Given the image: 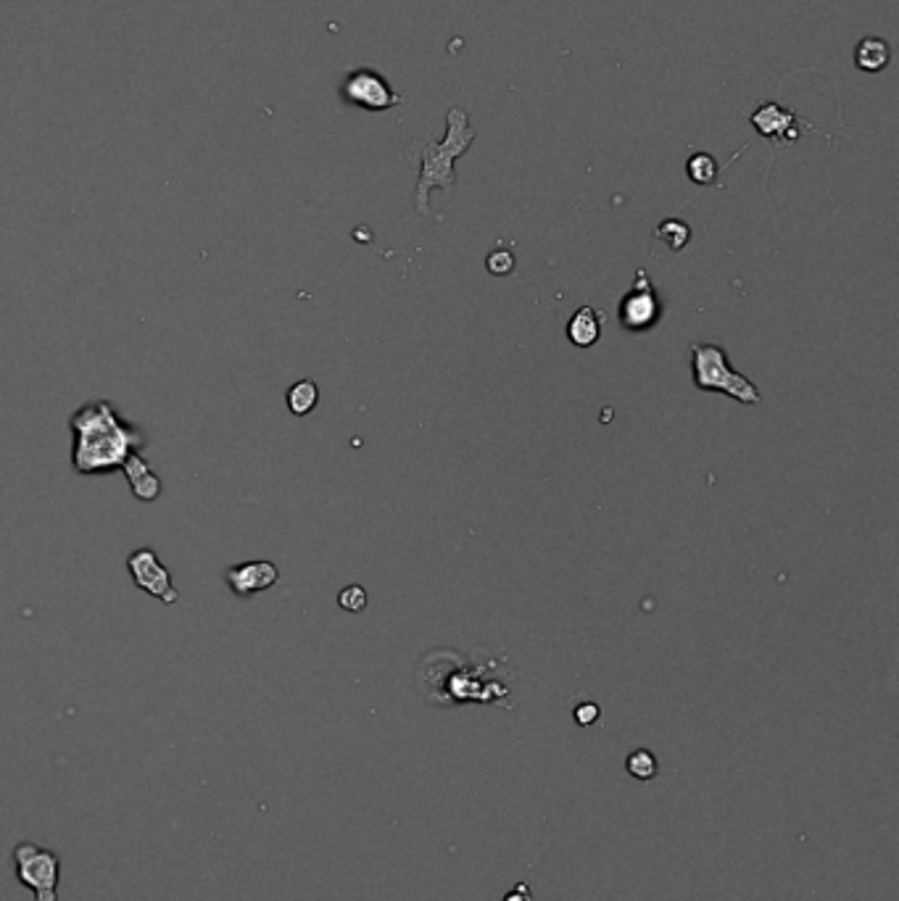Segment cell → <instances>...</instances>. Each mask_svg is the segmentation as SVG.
I'll return each mask as SVG.
<instances>
[{
  "instance_id": "6da1fadb",
  "label": "cell",
  "mask_w": 899,
  "mask_h": 901,
  "mask_svg": "<svg viewBox=\"0 0 899 901\" xmlns=\"http://www.w3.org/2000/svg\"><path fill=\"white\" fill-rule=\"evenodd\" d=\"M69 430L74 435L72 467L77 475H109L145 446L140 427L122 419L111 401L80 406L69 417Z\"/></svg>"
},
{
  "instance_id": "7a4b0ae2",
  "label": "cell",
  "mask_w": 899,
  "mask_h": 901,
  "mask_svg": "<svg viewBox=\"0 0 899 901\" xmlns=\"http://www.w3.org/2000/svg\"><path fill=\"white\" fill-rule=\"evenodd\" d=\"M478 132L470 127V116L462 106H454L446 114V137L441 143H425L420 148V182H417V193H414V206L420 214H428V198L435 188L438 190H454L457 185V172H454V161L470 151Z\"/></svg>"
},
{
  "instance_id": "3957f363",
  "label": "cell",
  "mask_w": 899,
  "mask_h": 901,
  "mask_svg": "<svg viewBox=\"0 0 899 901\" xmlns=\"http://www.w3.org/2000/svg\"><path fill=\"white\" fill-rule=\"evenodd\" d=\"M691 369L696 390H718L744 406L762 401L757 385L731 367V359L718 343H691Z\"/></svg>"
},
{
  "instance_id": "277c9868",
  "label": "cell",
  "mask_w": 899,
  "mask_h": 901,
  "mask_svg": "<svg viewBox=\"0 0 899 901\" xmlns=\"http://www.w3.org/2000/svg\"><path fill=\"white\" fill-rule=\"evenodd\" d=\"M14 873L19 886L29 888L35 901H58L61 857L48 846L22 841L14 846Z\"/></svg>"
},
{
  "instance_id": "5b68a950",
  "label": "cell",
  "mask_w": 899,
  "mask_h": 901,
  "mask_svg": "<svg viewBox=\"0 0 899 901\" xmlns=\"http://www.w3.org/2000/svg\"><path fill=\"white\" fill-rule=\"evenodd\" d=\"M341 95L343 101L364 111H388L401 103V95L393 93L388 80L375 69H356L348 74L341 85Z\"/></svg>"
},
{
  "instance_id": "8992f818",
  "label": "cell",
  "mask_w": 899,
  "mask_h": 901,
  "mask_svg": "<svg viewBox=\"0 0 899 901\" xmlns=\"http://www.w3.org/2000/svg\"><path fill=\"white\" fill-rule=\"evenodd\" d=\"M662 314L660 298L652 285V277L641 269L636 274L633 288L628 290L620 301V325L631 332H644L657 325Z\"/></svg>"
},
{
  "instance_id": "52a82bcc",
  "label": "cell",
  "mask_w": 899,
  "mask_h": 901,
  "mask_svg": "<svg viewBox=\"0 0 899 901\" xmlns=\"http://www.w3.org/2000/svg\"><path fill=\"white\" fill-rule=\"evenodd\" d=\"M127 570H130L132 580L138 585L140 591L151 593L156 599H161L164 604H174L177 601V591L172 585V575L164 564L159 562V556L153 548H138L132 551L130 559H127Z\"/></svg>"
},
{
  "instance_id": "ba28073f",
  "label": "cell",
  "mask_w": 899,
  "mask_h": 901,
  "mask_svg": "<svg viewBox=\"0 0 899 901\" xmlns=\"http://www.w3.org/2000/svg\"><path fill=\"white\" fill-rule=\"evenodd\" d=\"M280 580V570H277L272 562H243L235 564V567H227L225 570V583L235 596L240 599H248L254 593L267 591Z\"/></svg>"
},
{
  "instance_id": "9c48e42d",
  "label": "cell",
  "mask_w": 899,
  "mask_h": 901,
  "mask_svg": "<svg viewBox=\"0 0 899 901\" xmlns=\"http://www.w3.org/2000/svg\"><path fill=\"white\" fill-rule=\"evenodd\" d=\"M752 124L757 127L762 137H770L776 140L778 145L789 143V140H797V114L794 111L781 109L778 103H762L760 109L752 114Z\"/></svg>"
},
{
  "instance_id": "30bf717a",
  "label": "cell",
  "mask_w": 899,
  "mask_h": 901,
  "mask_svg": "<svg viewBox=\"0 0 899 901\" xmlns=\"http://www.w3.org/2000/svg\"><path fill=\"white\" fill-rule=\"evenodd\" d=\"M604 322H607V317H604L602 311L586 303V306H580L573 317H570V322H567V338H570L573 346L591 348L594 343H599V338H602Z\"/></svg>"
},
{
  "instance_id": "8fae6325",
  "label": "cell",
  "mask_w": 899,
  "mask_h": 901,
  "mask_svg": "<svg viewBox=\"0 0 899 901\" xmlns=\"http://www.w3.org/2000/svg\"><path fill=\"white\" fill-rule=\"evenodd\" d=\"M124 475L130 480L132 493L140 498V501H156L161 493V480L151 472V467L145 464V459L140 454H132L124 464Z\"/></svg>"
},
{
  "instance_id": "7c38bea8",
  "label": "cell",
  "mask_w": 899,
  "mask_h": 901,
  "mask_svg": "<svg viewBox=\"0 0 899 901\" xmlns=\"http://www.w3.org/2000/svg\"><path fill=\"white\" fill-rule=\"evenodd\" d=\"M892 61V48L884 37H863L855 48V66L860 72L878 74L884 72Z\"/></svg>"
},
{
  "instance_id": "4fadbf2b",
  "label": "cell",
  "mask_w": 899,
  "mask_h": 901,
  "mask_svg": "<svg viewBox=\"0 0 899 901\" xmlns=\"http://www.w3.org/2000/svg\"><path fill=\"white\" fill-rule=\"evenodd\" d=\"M319 401V388L314 380H298L293 388L288 390V409L296 414V417H304L317 406Z\"/></svg>"
},
{
  "instance_id": "5bb4252c",
  "label": "cell",
  "mask_w": 899,
  "mask_h": 901,
  "mask_svg": "<svg viewBox=\"0 0 899 901\" xmlns=\"http://www.w3.org/2000/svg\"><path fill=\"white\" fill-rule=\"evenodd\" d=\"M720 166L715 161V156L710 153H694L689 161H686V174L694 185H712L715 177H718Z\"/></svg>"
},
{
  "instance_id": "9a60e30c",
  "label": "cell",
  "mask_w": 899,
  "mask_h": 901,
  "mask_svg": "<svg viewBox=\"0 0 899 901\" xmlns=\"http://www.w3.org/2000/svg\"><path fill=\"white\" fill-rule=\"evenodd\" d=\"M657 238L665 240L673 251H683V248L689 246L691 227L686 222H681V219H665V222L657 227Z\"/></svg>"
},
{
  "instance_id": "2e32d148",
  "label": "cell",
  "mask_w": 899,
  "mask_h": 901,
  "mask_svg": "<svg viewBox=\"0 0 899 901\" xmlns=\"http://www.w3.org/2000/svg\"><path fill=\"white\" fill-rule=\"evenodd\" d=\"M628 772H631L636 780H652L657 775V759H654L652 751L646 749H636L628 757Z\"/></svg>"
},
{
  "instance_id": "e0dca14e",
  "label": "cell",
  "mask_w": 899,
  "mask_h": 901,
  "mask_svg": "<svg viewBox=\"0 0 899 901\" xmlns=\"http://www.w3.org/2000/svg\"><path fill=\"white\" fill-rule=\"evenodd\" d=\"M515 253L509 251V248H496V251L488 253L486 259V267L488 272L496 274V277H504V274H512L515 272Z\"/></svg>"
},
{
  "instance_id": "ac0fdd59",
  "label": "cell",
  "mask_w": 899,
  "mask_h": 901,
  "mask_svg": "<svg viewBox=\"0 0 899 901\" xmlns=\"http://www.w3.org/2000/svg\"><path fill=\"white\" fill-rule=\"evenodd\" d=\"M338 604L346 612H362L364 606H367V591H364L362 585H348V588H343L338 593Z\"/></svg>"
},
{
  "instance_id": "d6986e66",
  "label": "cell",
  "mask_w": 899,
  "mask_h": 901,
  "mask_svg": "<svg viewBox=\"0 0 899 901\" xmlns=\"http://www.w3.org/2000/svg\"><path fill=\"white\" fill-rule=\"evenodd\" d=\"M599 714H602V709L596 707L594 701H583V704L575 707V722L583 725V728H588V725H594V722L599 720Z\"/></svg>"
},
{
  "instance_id": "ffe728a7",
  "label": "cell",
  "mask_w": 899,
  "mask_h": 901,
  "mask_svg": "<svg viewBox=\"0 0 899 901\" xmlns=\"http://www.w3.org/2000/svg\"><path fill=\"white\" fill-rule=\"evenodd\" d=\"M504 901H528V886H525V883H520V886L515 888V894H509Z\"/></svg>"
}]
</instances>
